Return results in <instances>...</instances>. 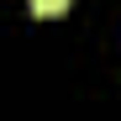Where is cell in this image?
<instances>
[{
	"mask_svg": "<svg viewBox=\"0 0 121 121\" xmlns=\"http://www.w3.org/2000/svg\"><path fill=\"white\" fill-rule=\"evenodd\" d=\"M26 5H32V16H63L74 0H26Z\"/></svg>",
	"mask_w": 121,
	"mask_h": 121,
	"instance_id": "cell-1",
	"label": "cell"
}]
</instances>
